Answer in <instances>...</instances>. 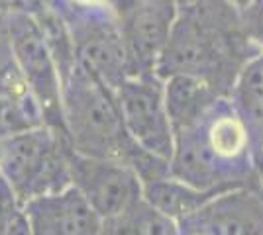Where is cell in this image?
Wrapping results in <instances>:
<instances>
[{"label":"cell","mask_w":263,"mask_h":235,"mask_svg":"<svg viewBox=\"0 0 263 235\" xmlns=\"http://www.w3.org/2000/svg\"><path fill=\"white\" fill-rule=\"evenodd\" d=\"M259 51L243 32L240 8L226 0H197L179 6L155 75H189L230 96L240 69Z\"/></svg>","instance_id":"obj_1"},{"label":"cell","mask_w":263,"mask_h":235,"mask_svg":"<svg viewBox=\"0 0 263 235\" xmlns=\"http://www.w3.org/2000/svg\"><path fill=\"white\" fill-rule=\"evenodd\" d=\"M63 125L69 147L85 157L122 161L130 147L114 90L77 63L61 89Z\"/></svg>","instance_id":"obj_2"},{"label":"cell","mask_w":263,"mask_h":235,"mask_svg":"<svg viewBox=\"0 0 263 235\" xmlns=\"http://www.w3.org/2000/svg\"><path fill=\"white\" fill-rule=\"evenodd\" d=\"M69 153L65 135L47 125L4 135L0 137V175L26 204L73 186Z\"/></svg>","instance_id":"obj_3"},{"label":"cell","mask_w":263,"mask_h":235,"mask_svg":"<svg viewBox=\"0 0 263 235\" xmlns=\"http://www.w3.org/2000/svg\"><path fill=\"white\" fill-rule=\"evenodd\" d=\"M4 28L12 61L28 90L40 104L45 125L65 135L61 75L33 16L24 8H12L6 16Z\"/></svg>","instance_id":"obj_4"},{"label":"cell","mask_w":263,"mask_h":235,"mask_svg":"<svg viewBox=\"0 0 263 235\" xmlns=\"http://www.w3.org/2000/svg\"><path fill=\"white\" fill-rule=\"evenodd\" d=\"M59 12L71 30L79 65L87 73L110 90L132 77L116 12L104 6H79L69 0L67 8Z\"/></svg>","instance_id":"obj_5"},{"label":"cell","mask_w":263,"mask_h":235,"mask_svg":"<svg viewBox=\"0 0 263 235\" xmlns=\"http://www.w3.org/2000/svg\"><path fill=\"white\" fill-rule=\"evenodd\" d=\"M114 98L132 141L171 163L175 132L165 104L163 78L157 75H132L114 89Z\"/></svg>","instance_id":"obj_6"},{"label":"cell","mask_w":263,"mask_h":235,"mask_svg":"<svg viewBox=\"0 0 263 235\" xmlns=\"http://www.w3.org/2000/svg\"><path fill=\"white\" fill-rule=\"evenodd\" d=\"M71 184L77 188L104 224L128 213L142 200V182L126 163L114 159L69 153Z\"/></svg>","instance_id":"obj_7"},{"label":"cell","mask_w":263,"mask_h":235,"mask_svg":"<svg viewBox=\"0 0 263 235\" xmlns=\"http://www.w3.org/2000/svg\"><path fill=\"white\" fill-rule=\"evenodd\" d=\"M177 8L175 0H130L116 10L132 75H155Z\"/></svg>","instance_id":"obj_8"},{"label":"cell","mask_w":263,"mask_h":235,"mask_svg":"<svg viewBox=\"0 0 263 235\" xmlns=\"http://www.w3.org/2000/svg\"><path fill=\"white\" fill-rule=\"evenodd\" d=\"M181 227L185 235H263V196L253 186L222 192Z\"/></svg>","instance_id":"obj_9"},{"label":"cell","mask_w":263,"mask_h":235,"mask_svg":"<svg viewBox=\"0 0 263 235\" xmlns=\"http://www.w3.org/2000/svg\"><path fill=\"white\" fill-rule=\"evenodd\" d=\"M24 216L32 235H100L106 225L75 186L26 202Z\"/></svg>","instance_id":"obj_10"},{"label":"cell","mask_w":263,"mask_h":235,"mask_svg":"<svg viewBox=\"0 0 263 235\" xmlns=\"http://www.w3.org/2000/svg\"><path fill=\"white\" fill-rule=\"evenodd\" d=\"M165 104L173 132L191 127L209 112V108L220 98L216 90L206 80L189 75H173L163 78Z\"/></svg>","instance_id":"obj_11"},{"label":"cell","mask_w":263,"mask_h":235,"mask_svg":"<svg viewBox=\"0 0 263 235\" xmlns=\"http://www.w3.org/2000/svg\"><path fill=\"white\" fill-rule=\"evenodd\" d=\"M222 192H204L195 186H189L175 177H163L142 186V198L157 212L165 213L167 218L183 224L191 220L195 213L204 208L214 196Z\"/></svg>","instance_id":"obj_12"},{"label":"cell","mask_w":263,"mask_h":235,"mask_svg":"<svg viewBox=\"0 0 263 235\" xmlns=\"http://www.w3.org/2000/svg\"><path fill=\"white\" fill-rule=\"evenodd\" d=\"M230 100L248 122L253 137L261 143L263 155V53L253 55L240 69L232 87Z\"/></svg>","instance_id":"obj_13"},{"label":"cell","mask_w":263,"mask_h":235,"mask_svg":"<svg viewBox=\"0 0 263 235\" xmlns=\"http://www.w3.org/2000/svg\"><path fill=\"white\" fill-rule=\"evenodd\" d=\"M128 218L136 225L140 235H185L179 222L157 212L143 198L128 212Z\"/></svg>","instance_id":"obj_14"},{"label":"cell","mask_w":263,"mask_h":235,"mask_svg":"<svg viewBox=\"0 0 263 235\" xmlns=\"http://www.w3.org/2000/svg\"><path fill=\"white\" fill-rule=\"evenodd\" d=\"M240 18L250 44L263 53V0H250L240 8Z\"/></svg>","instance_id":"obj_15"},{"label":"cell","mask_w":263,"mask_h":235,"mask_svg":"<svg viewBox=\"0 0 263 235\" xmlns=\"http://www.w3.org/2000/svg\"><path fill=\"white\" fill-rule=\"evenodd\" d=\"M24 204L6 179L0 175V235H6L14 222L22 216Z\"/></svg>","instance_id":"obj_16"},{"label":"cell","mask_w":263,"mask_h":235,"mask_svg":"<svg viewBox=\"0 0 263 235\" xmlns=\"http://www.w3.org/2000/svg\"><path fill=\"white\" fill-rule=\"evenodd\" d=\"M193 2H197V0H175L177 6H185V4H193Z\"/></svg>","instance_id":"obj_17"},{"label":"cell","mask_w":263,"mask_h":235,"mask_svg":"<svg viewBox=\"0 0 263 235\" xmlns=\"http://www.w3.org/2000/svg\"><path fill=\"white\" fill-rule=\"evenodd\" d=\"M100 235H108V231H106V225H104V229H102V233Z\"/></svg>","instance_id":"obj_18"}]
</instances>
